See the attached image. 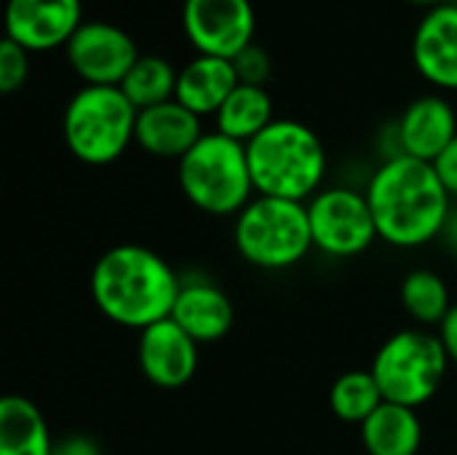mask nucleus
<instances>
[{"label":"nucleus","instance_id":"nucleus-6","mask_svg":"<svg viewBox=\"0 0 457 455\" xmlns=\"http://www.w3.org/2000/svg\"><path fill=\"white\" fill-rule=\"evenodd\" d=\"M238 255L262 271H287L313 249L308 206L300 201L254 196L233 223Z\"/></svg>","mask_w":457,"mask_h":455},{"label":"nucleus","instance_id":"nucleus-2","mask_svg":"<svg viewBox=\"0 0 457 455\" xmlns=\"http://www.w3.org/2000/svg\"><path fill=\"white\" fill-rule=\"evenodd\" d=\"M182 279L158 252L142 244L110 247L91 268V300L110 322L147 330L171 316Z\"/></svg>","mask_w":457,"mask_h":455},{"label":"nucleus","instance_id":"nucleus-1","mask_svg":"<svg viewBox=\"0 0 457 455\" xmlns=\"http://www.w3.org/2000/svg\"><path fill=\"white\" fill-rule=\"evenodd\" d=\"M378 236L399 249H418L442 236L453 196L434 164L399 156L383 161L364 190Z\"/></svg>","mask_w":457,"mask_h":455},{"label":"nucleus","instance_id":"nucleus-24","mask_svg":"<svg viewBox=\"0 0 457 455\" xmlns=\"http://www.w3.org/2000/svg\"><path fill=\"white\" fill-rule=\"evenodd\" d=\"M27 75H29V51L13 43L11 38H5L0 46V91L13 94L27 83Z\"/></svg>","mask_w":457,"mask_h":455},{"label":"nucleus","instance_id":"nucleus-16","mask_svg":"<svg viewBox=\"0 0 457 455\" xmlns=\"http://www.w3.org/2000/svg\"><path fill=\"white\" fill-rule=\"evenodd\" d=\"M201 118L177 99L139 110L134 142L155 158H185L204 137Z\"/></svg>","mask_w":457,"mask_h":455},{"label":"nucleus","instance_id":"nucleus-15","mask_svg":"<svg viewBox=\"0 0 457 455\" xmlns=\"http://www.w3.org/2000/svg\"><path fill=\"white\" fill-rule=\"evenodd\" d=\"M412 59L428 83L457 91V5L431 8L423 16L415 29Z\"/></svg>","mask_w":457,"mask_h":455},{"label":"nucleus","instance_id":"nucleus-25","mask_svg":"<svg viewBox=\"0 0 457 455\" xmlns=\"http://www.w3.org/2000/svg\"><path fill=\"white\" fill-rule=\"evenodd\" d=\"M233 67H236V75H238V83H249V86H265V80L270 78V56L262 46L252 43L246 46L236 59H233Z\"/></svg>","mask_w":457,"mask_h":455},{"label":"nucleus","instance_id":"nucleus-27","mask_svg":"<svg viewBox=\"0 0 457 455\" xmlns=\"http://www.w3.org/2000/svg\"><path fill=\"white\" fill-rule=\"evenodd\" d=\"M434 169H436L439 180L445 182L447 193H450L453 198H457V137L455 142L434 161Z\"/></svg>","mask_w":457,"mask_h":455},{"label":"nucleus","instance_id":"nucleus-17","mask_svg":"<svg viewBox=\"0 0 457 455\" xmlns=\"http://www.w3.org/2000/svg\"><path fill=\"white\" fill-rule=\"evenodd\" d=\"M236 86H238V75L230 59L198 54L193 62H187L179 70L174 99L187 110H193L198 118L217 115Z\"/></svg>","mask_w":457,"mask_h":455},{"label":"nucleus","instance_id":"nucleus-29","mask_svg":"<svg viewBox=\"0 0 457 455\" xmlns=\"http://www.w3.org/2000/svg\"><path fill=\"white\" fill-rule=\"evenodd\" d=\"M439 239H442V244H445L450 252H455L457 255V204H453V209H450V215H447V223H445Z\"/></svg>","mask_w":457,"mask_h":455},{"label":"nucleus","instance_id":"nucleus-23","mask_svg":"<svg viewBox=\"0 0 457 455\" xmlns=\"http://www.w3.org/2000/svg\"><path fill=\"white\" fill-rule=\"evenodd\" d=\"M386 402L372 370H348L329 389V408L345 424H364Z\"/></svg>","mask_w":457,"mask_h":455},{"label":"nucleus","instance_id":"nucleus-19","mask_svg":"<svg viewBox=\"0 0 457 455\" xmlns=\"http://www.w3.org/2000/svg\"><path fill=\"white\" fill-rule=\"evenodd\" d=\"M54 440L43 410L27 397L8 394L0 402V455H51Z\"/></svg>","mask_w":457,"mask_h":455},{"label":"nucleus","instance_id":"nucleus-22","mask_svg":"<svg viewBox=\"0 0 457 455\" xmlns=\"http://www.w3.org/2000/svg\"><path fill=\"white\" fill-rule=\"evenodd\" d=\"M402 306L404 311L420 324V327H439L445 316L453 308L450 287L447 282L431 271V268H418L410 271L402 282Z\"/></svg>","mask_w":457,"mask_h":455},{"label":"nucleus","instance_id":"nucleus-4","mask_svg":"<svg viewBox=\"0 0 457 455\" xmlns=\"http://www.w3.org/2000/svg\"><path fill=\"white\" fill-rule=\"evenodd\" d=\"M182 196L204 215L236 217L254 196L246 145L220 131L204 134L195 147L177 161Z\"/></svg>","mask_w":457,"mask_h":455},{"label":"nucleus","instance_id":"nucleus-10","mask_svg":"<svg viewBox=\"0 0 457 455\" xmlns=\"http://www.w3.org/2000/svg\"><path fill=\"white\" fill-rule=\"evenodd\" d=\"M64 54L86 86H120L142 56L131 35L107 21H83L64 46Z\"/></svg>","mask_w":457,"mask_h":455},{"label":"nucleus","instance_id":"nucleus-8","mask_svg":"<svg viewBox=\"0 0 457 455\" xmlns=\"http://www.w3.org/2000/svg\"><path fill=\"white\" fill-rule=\"evenodd\" d=\"M305 206L313 249L329 257H356L380 239L367 196L353 188H321Z\"/></svg>","mask_w":457,"mask_h":455},{"label":"nucleus","instance_id":"nucleus-26","mask_svg":"<svg viewBox=\"0 0 457 455\" xmlns=\"http://www.w3.org/2000/svg\"><path fill=\"white\" fill-rule=\"evenodd\" d=\"M51 455H104L99 442L83 432H75V434H67L62 440L54 442V453Z\"/></svg>","mask_w":457,"mask_h":455},{"label":"nucleus","instance_id":"nucleus-12","mask_svg":"<svg viewBox=\"0 0 457 455\" xmlns=\"http://www.w3.org/2000/svg\"><path fill=\"white\" fill-rule=\"evenodd\" d=\"M137 362L158 389H182L198 370V343L169 316L139 333Z\"/></svg>","mask_w":457,"mask_h":455},{"label":"nucleus","instance_id":"nucleus-7","mask_svg":"<svg viewBox=\"0 0 457 455\" xmlns=\"http://www.w3.org/2000/svg\"><path fill=\"white\" fill-rule=\"evenodd\" d=\"M372 375L386 402L404 408H423L445 383L450 357L436 333L426 327H410L394 333L372 359Z\"/></svg>","mask_w":457,"mask_h":455},{"label":"nucleus","instance_id":"nucleus-13","mask_svg":"<svg viewBox=\"0 0 457 455\" xmlns=\"http://www.w3.org/2000/svg\"><path fill=\"white\" fill-rule=\"evenodd\" d=\"M171 319L201 346L222 341L230 333L236 322V308L212 279L190 276L179 284Z\"/></svg>","mask_w":457,"mask_h":455},{"label":"nucleus","instance_id":"nucleus-3","mask_svg":"<svg viewBox=\"0 0 457 455\" xmlns=\"http://www.w3.org/2000/svg\"><path fill=\"white\" fill-rule=\"evenodd\" d=\"M252 182L257 196L308 204L327 177V150L321 137L292 118H276L246 142Z\"/></svg>","mask_w":457,"mask_h":455},{"label":"nucleus","instance_id":"nucleus-11","mask_svg":"<svg viewBox=\"0 0 457 455\" xmlns=\"http://www.w3.org/2000/svg\"><path fill=\"white\" fill-rule=\"evenodd\" d=\"M80 24V0H8L5 8V38L27 51L67 46Z\"/></svg>","mask_w":457,"mask_h":455},{"label":"nucleus","instance_id":"nucleus-9","mask_svg":"<svg viewBox=\"0 0 457 455\" xmlns=\"http://www.w3.org/2000/svg\"><path fill=\"white\" fill-rule=\"evenodd\" d=\"M182 27L198 54L233 62L254 43L257 16L249 0H185Z\"/></svg>","mask_w":457,"mask_h":455},{"label":"nucleus","instance_id":"nucleus-21","mask_svg":"<svg viewBox=\"0 0 457 455\" xmlns=\"http://www.w3.org/2000/svg\"><path fill=\"white\" fill-rule=\"evenodd\" d=\"M177 80L179 70L169 59L158 54H142L118 88L129 97V102L137 110H147L171 102L177 97Z\"/></svg>","mask_w":457,"mask_h":455},{"label":"nucleus","instance_id":"nucleus-30","mask_svg":"<svg viewBox=\"0 0 457 455\" xmlns=\"http://www.w3.org/2000/svg\"><path fill=\"white\" fill-rule=\"evenodd\" d=\"M420 5H431V8H442V5H457V0H412Z\"/></svg>","mask_w":457,"mask_h":455},{"label":"nucleus","instance_id":"nucleus-18","mask_svg":"<svg viewBox=\"0 0 457 455\" xmlns=\"http://www.w3.org/2000/svg\"><path fill=\"white\" fill-rule=\"evenodd\" d=\"M361 442L370 455H418L423 445V424L418 410L383 402L361 424Z\"/></svg>","mask_w":457,"mask_h":455},{"label":"nucleus","instance_id":"nucleus-5","mask_svg":"<svg viewBox=\"0 0 457 455\" xmlns=\"http://www.w3.org/2000/svg\"><path fill=\"white\" fill-rule=\"evenodd\" d=\"M137 115L139 110L118 86H83L62 115L64 145L78 161L107 166L134 142Z\"/></svg>","mask_w":457,"mask_h":455},{"label":"nucleus","instance_id":"nucleus-14","mask_svg":"<svg viewBox=\"0 0 457 455\" xmlns=\"http://www.w3.org/2000/svg\"><path fill=\"white\" fill-rule=\"evenodd\" d=\"M396 131L404 156L434 164L455 142V107L436 94L418 97L396 121Z\"/></svg>","mask_w":457,"mask_h":455},{"label":"nucleus","instance_id":"nucleus-20","mask_svg":"<svg viewBox=\"0 0 457 455\" xmlns=\"http://www.w3.org/2000/svg\"><path fill=\"white\" fill-rule=\"evenodd\" d=\"M214 118H217L220 134L246 145L276 121L273 118V99L265 91V86L238 83Z\"/></svg>","mask_w":457,"mask_h":455},{"label":"nucleus","instance_id":"nucleus-28","mask_svg":"<svg viewBox=\"0 0 457 455\" xmlns=\"http://www.w3.org/2000/svg\"><path fill=\"white\" fill-rule=\"evenodd\" d=\"M436 335H439V341H442V346H445V351L450 357V365L457 367V303H453L450 314L436 327Z\"/></svg>","mask_w":457,"mask_h":455}]
</instances>
